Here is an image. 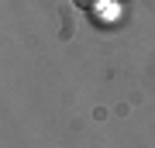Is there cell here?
Instances as JSON below:
<instances>
[{"instance_id": "6da1fadb", "label": "cell", "mask_w": 155, "mask_h": 148, "mask_svg": "<svg viewBox=\"0 0 155 148\" xmlns=\"http://www.w3.org/2000/svg\"><path fill=\"white\" fill-rule=\"evenodd\" d=\"M72 4H76V7H79V11H93V7L100 4V0H72Z\"/></svg>"}]
</instances>
